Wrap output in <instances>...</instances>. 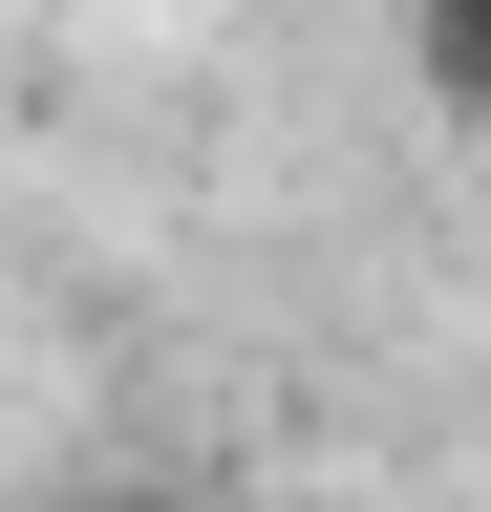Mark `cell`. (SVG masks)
<instances>
[{"label": "cell", "mask_w": 491, "mask_h": 512, "mask_svg": "<svg viewBox=\"0 0 491 512\" xmlns=\"http://www.w3.org/2000/svg\"><path fill=\"white\" fill-rule=\"evenodd\" d=\"M406 64H427L449 128H491V0H406Z\"/></svg>", "instance_id": "6da1fadb"}]
</instances>
